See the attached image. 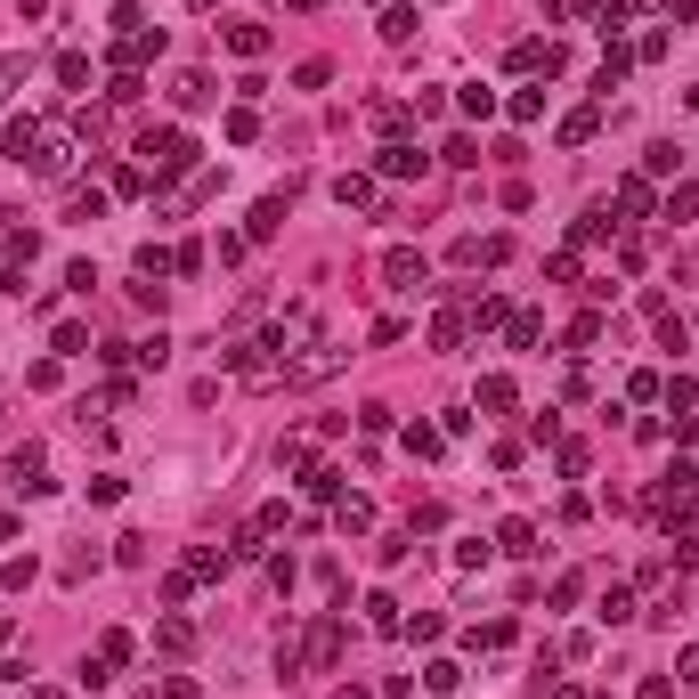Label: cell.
<instances>
[{
    "mask_svg": "<svg viewBox=\"0 0 699 699\" xmlns=\"http://www.w3.org/2000/svg\"><path fill=\"white\" fill-rule=\"evenodd\" d=\"M163 699H204V683H196V675H171V683H163Z\"/></svg>",
    "mask_w": 699,
    "mask_h": 699,
    "instance_id": "c3c4849f",
    "label": "cell"
},
{
    "mask_svg": "<svg viewBox=\"0 0 699 699\" xmlns=\"http://www.w3.org/2000/svg\"><path fill=\"white\" fill-rule=\"evenodd\" d=\"M634 699H675V691H667V675H651V683H643V691H634Z\"/></svg>",
    "mask_w": 699,
    "mask_h": 699,
    "instance_id": "816d5d0a",
    "label": "cell"
},
{
    "mask_svg": "<svg viewBox=\"0 0 699 699\" xmlns=\"http://www.w3.org/2000/svg\"><path fill=\"white\" fill-rule=\"evenodd\" d=\"M594 342H602V317H594V309L569 317V350H594Z\"/></svg>",
    "mask_w": 699,
    "mask_h": 699,
    "instance_id": "ab89813d",
    "label": "cell"
},
{
    "mask_svg": "<svg viewBox=\"0 0 699 699\" xmlns=\"http://www.w3.org/2000/svg\"><path fill=\"white\" fill-rule=\"evenodd\" d=\"M602 131V106H578V114H561V147H586Z\"/></svg>",
    "mask_w": 699,
    "mask_h": 699,
    "instance_id": "ffe728a7",
    "label": "cell"
},
{
    "mask_svg": "<svg viewBox=\"0 0 699 699\" xmlns=\"http://www.w3.org/2000/svg\"><path fill=\"white\" fill-rule=\"evenodd\" d=\"M155 179H187V171H196V139H187V131H171V122H163V131H139V147H131Z\"/></svg>",
    "mask_w": 699,
    "mask_h": 699,
    "instance_id": "6da1fadb",
    "label": "cell"
},
{
    "mask_svg": "<svg viewBox=\"0 0 699 699\" xmlns=\"http://www.w3.org/2000/svg\"><path fill=\"white\" fill-rule=\"evenodd\" d=\"M675 683H699V643H683V659H675Z\"/></svg>",
    "mask_w": 699,
    "mask_h": 699,
    "instance_id": "681fc988",
    "label": "cell"
},
{
    "mask_svg": "<svg viewBox=\"0 0 699 699\" xmlns=\"http://www.w3.org/2000/svg\"><path fill=\"white\" fill-rule=\"evenodd\" d=\"M9 634H17V618H9V610H0V651H9Z\"/></svg>",
    "mask_w": 699,
    "mask_h": 699,
    "instance_id": "11a10c76",
    "label": "cell"
},
{
    "mask_svg": "<svg viewBox=\"0 0 699 699\" xmlns=\"http://www.w3.org/2000/svg\"><path fill=\"white\" fill-rule=\"evenodd\" d=\"M513 261V236H456V269H504Z\"/></svg>",
    "mask_w": 699,
    "mask_h": 699,
    "instance_id": "277c9868",
    "label": "cell"
},
{
    "mask_svg": "<svg viewBox=\"0 0 699 699\" xmlns=\"http://www.w3.org/2000/svg\"><path fill=\"white\" fill-rule=\"evenodd\" d=\"M618 212H626V220L659 212V196H651V179H643V171H634V179H618Z\"/></svg>",
    "mask_w": 699,
    "mask_h": 699,
    "instance_id": "4fadbf2b",
    "label": "cell"
},
{
    "mask_svg": "<svg viewBox=\"0 0 699 699\" xmlns=\"http://www.w3.org/2000/svg\"><path fill=\"white\" fill-rule=\"evenodd\" d=\"M334 699H374V691H366V683H342V691H334Z\"/></svg>",
    "mask_w": 699,
    "mask_h": 699,
    "instance_id": "db71d44e",
    "label": "cell"
},
{
    "mask_svg": "<svg viewBox=\"0 0 699 699\" xmlns=\"http://www.w3.org/2000/svg\"><path fill=\"white\" fill-rule=\"evenodd\" d=\"M228 49L236 57H269V25H228Z\"/></svg>",
    "mask_w": 699,
    "mask_h": 699,
    "instance_id": "603a6c76",
    "label": "cell"
},
{
    "mask_svg": "<svg viewBox=\"0 0 699 699\" xmlns=\"http://www.w3.org/2000/svg\"><path fill=\"white\" fill-rule=\"evenodd\" d=\"M25 699H74L66 683H25Z\"/></svg>",
    "mask_w": 699,
    "mask_h": 699,
    "instance_id": "f907efd6",
    "label": "cell"
},
{
    "mask_svg": "<svg viewBox=\"0 0 699 699\" xmlns=\"http://www.w3.org/2000/svg\"><path fill=\"white\" fill-rule=\"evenodd\" d=\"M423 691H431V699H456V691H464V667H456V659H431V667H423Z\"/></svg>",
    "mask_w": 699,
    "mask_h": 699,
    "instance_id": "ac0fdd59",
    "label": "cell"
},
{
    "mask_svg": "<svg viewBox=\"0 0 699 699\" xmlns=\"http://www.w3.org/2000/svg\"><path fill=\"white\" fill-rule=\"evenodd\" d=\"M537 334H545V317H529V309L504 317V342H513V350H537Z\"/></svg>",
    "mask_w": 699,
    "mask_h": 699,
    "instance_id": "83f0119b",
    "label": "cell"
},
{
    "mask_svg": "<svg viewBox=\"0 0 699 699\" xmlns=\"http://www.w3.org/2000/svg\"><path fill=\"white\" fill-rule=\"evenodd\" d=\"M228 561H236L228 545H196V553H187L179 569H187V578H196V586H204V578H228Z\"/></svg>",
    "mask_w": 699,
    "mask_h": 699,
    "instance_id": "8fae6325",
    "label": "cell"
},
{
    "mask_svg": "<svg viewBox=\"0 0 699 699\" xmlns=\"http://www.w3.org/2000/svg\"><path fill=\"white\" fill-rule=\"evenodd\" d=\"M439 448H448V431H439V423H407V456H439Z\"/></svg>",
    "mask_w": 699,
    "mask_h": 699,
    "instance_id": "f1b7e54d",
    "label": "cell"
},
{
    "mask_svg": "<svg viewBox=\"0 0 699 699\" xmlns=\"http://www.w3.org/2000/svg\"><path fill=\"white\" fill-rule=\"evenodd\" d=\"M415 33V9H383V41H407Z\"/></svg>",
    "mask_w": 699,
    "mask_h": 699,
    "instance_id": "ee69618b",
    "label": "cell"
},
{
    "mask_svg": "<svg viewBox=\"0 0 699 699\" xmlns=\"http://www.w3.org/2000/svg\"><path fill=\"white\" fill-rule=\"evenodd\" d=\"M187 643H196V626H187V618H163V626H155V651H171V659H179Z\"/></svg>",
    "mask_w": 699,
    "mask_h": 699,
    "instance_id": "f546056e",
    "label": "cell"
},
{
    "mask_svg": "<svg viewBox=\"0 0 699 699\" xmlns=\"http://www.w3.org/2000/svg\"><path fill=\"white\" fill-rule=\"evenodd\" d=\"M309 659H317V667H334V659H342V626H334V618L309 634Z\"/></svg>",
    "mask_w": 699,
    "mask_h": 699,
    "instance_id": "484cf974",
    "label": "cell"
},
{
    "mask_svg": "<svg viewBox=\"0 0 699 699\" xmlns=\"http://www.w3.org/2000/svg\"><path fill=\"white\" fill-rule=\"evenodd\" d=\"M594 618H602V626H626V618H634V586H610V594L594 602Z\"/></svg>",
    "mask_w": 699,
    "mask_h": 699,
    "instance_id": "7402d4cb",
    "label": "cell"
},
{
    "mask_svg": "<svg viewBox=\"0 0 699 699\" xmlns=\"http://www.w3.org/2000/svg\"><path fill=\"white\" fill-rule=\"evenodd\" d=\"M504 317H513L504 293H464V326H504Z\"/></svg>",
    "mask_w": 699,
    "mask_h": 699,
    "instance_id": "9a60e30c",
    "label": "cell"
},
{
    "mask_svg": "<svg viewBox=\"0 0 699 699\" xmlns=\"http://www.w3.org/2000/svg\"><path fill=\"white\" fill-rule=\"evenodd\" d=\"M285 196H293V187H285ZM285 196H261V204H252V220H244V244H261V236H277V228H285Z\"/></svg>",
    "mask_w": 699,
    "mask_h": 699,
    "instance_id": "9c48e42d",
    "label": "cell"
},
{
    "mask_svg": "<svg viewBox=\"0 0 699 699\" xmlns=\"http://www.w3.org/2000/svg\"><path fill=\"white\" fill-rule=\"evenodd\" d=\"M496 545H504V553H521V561H537V553H545V545H537V521H504V529H496Z\"/></svg>",
    "mask_w": 699,
    "mask_h": 699,
    "instance_id": "d6986e66",
    "label": "cell"
},
{
    "mask_svg": "<svg viewBox=\"0 0 699 699\" xmlns=\"http://www.w3.org/2000/svg\"><path fill=\"white\" fill-rule=\"evenodd\" d=\"M423 163H431V155H423L415 139H383V155H374V171H383V179H423Z\"/></svg>",
    "mask_w": 699,
    "mask_h": 699,
    "instance_id": "8992f818",
    "label": "cell"
},
{
    "mask_svg": "<svg viewBox=\"0 0 699 699\" xmlns=\"http://www.w3.org/2000/svg\"><path fill=\"white\" fill-rule=\"evenodd\" d=\"M49 350H57V358H82V350H90V326H74V317H66V326L49 334Z\"/></svg>",
    "mask_w": 699,
    "mask_h": 699,
    "instance_id": "1f68e13d",
    "label": "cell"
},
{
    "mask_svg": "<svg viewBox=\"0 0 699 699\" xmlns=\"http://www.w3.org/2000/svg\"><path fill=\"white\" fill-rule=\"evenodd\" d=\"M334 529H342V537H366V529H374V504H366V496H334Z\"/></svg>",
    "mask_w": 699,
    "mask_h": 699,
    "instance_id": "7c38bea8",
    "label": "cell"
},
{
    "mask_svg": "<svg viewBox=\"0 0 699 699\" xmlns=\"http://www.w3.org/2000/svg\"><path fill=\"white\" fill-rule=\"evenodd\" d=\"M212 98H220V90H212V74H196V66L171 74V106H179V114H204Z\"/></svg>",
    "mask_w": 699,
    "mask_h": 699,
    "instance_id": "ba28073f",
    "label": "cell"
},
{
    "mask_svg": "<svg viewBox=\"0 0 699 699\" xmlns=\"http://www.w3.org/2000/svg\"><path fill=\"white\" fill-rule=\"evenodd\" d=\"M464 114L488 122V114H496V90H488V82H464Z\"/></svg>",
    "mask_w": 699,
    "mask_h": 699,
    "instance_id": "60d3db41",
    "label": "cell"
},
{
    "mask_svg": "<svg viewBox=\"0 0 699 699\" xmlns=\"http://www.w3.org/2000/svg\"><path fill=\"white\" fill-rule=\"evenodd\" d=\"M285 9H326V0H285Z\"/></svg>",
    "mask_w": 699,
    "mask_h": 699,
    "instance_id": "6f0895ef",
    "label": "cell"
},
{
    "mask_svg": "<svg viewBox=\"0 0 699 699\" xmlns=\"http://www.w3.org/2000/svg\"><path fill=\"white\" fill-rule=\"evenodd\" d=\"M301 496H309V504H334V496H342V472H334V464H309V472H301Z\"/></svg>",
    "mask_w": 699,
    "mask_h": 699,
    "instance_id": "e0dca14e",
    "label": "cell"
},
{
    "mask_svg": "<svg viewBox=\"0 0 699 699\" xmlns=\"http://www.w3.org/2000/svg\"><path fill=\"white\" fill-rule=\"evenodd\" d=\"M472 651H513V618H488V626H472Z\"/></svg>",
    "mask_w": 699,
    "mask_h": 699,
    "instance_id": "d4e9b609",
    "label": "cell"
},
{
    "mask_svg": "<svg viewBox=\"0 0 699 699\" xmlns=\"http://www.w3.org/2000/svg\"><path fill=\"white\" fill-rule=\"evenodd\" d=\"M342 358H350V350H342V342H309V350H301V358H293V366H285V383H326V374H334V366H342Z\"/></svg>",
    "mask_w": 699,
    "mask_h": 699,
    "instance_id": "5b68a950",
    "label": "cell"
},
{
    "mask_svg": "<svg viewBox=\"0 0 699 699\" xmlns=\"http://www.w3.org/2000/svg\"><path fill=\"white\" fill-rule=\"evenodd\" d=\"M187 9H220V0H187Z\"/></svg>",
    "mask_w": 699,
    "mask_h": 699,
    "instance_id": "680465c9",
    "label": "cell"
},
{
    "mask_svg": "<svg viewBox=\"0 0 699 699\" xmlns=\"http://www.w3.org/2000/svg\"><path fill=\"white\" fill-rule=\"evenodd\" d=\"M488 553H496V545H480V537H464V545H456V569H488Z\"/></svg>",
    "mask_w": 699,
    "mask_h": 699,
    "instance_id": "7dc6e473",
    "label": "cell"
},
{
    "mask_svg": "<svg viewBox=\"0 0 699 699\" xmlns=\"http://www.w3.org/2000/svg\"><path fill=\"white\" fill-rule=\"evenodd\" d=\"M334 204H342V212H366V204H374V179H366V171H342V179H334Z\"/></svg>",
    "mask_w": 699,
    "mask_h": 699,
    "instance_id": "2e32d148",
    "label": "cell"
},
{
    "mask_svg": "<svg viewBox=\"0 0 699 699\" xmlns=\"http://www.w3.org/2000/svg\"><path fill=\"white\" fill-rule=\"evenodd\" d=\"M9 537H17V513H0V545H9Z\"/></svg>",
    "mask_w": 699,
    "mask_h": 699,
    "instance_id": "9f6ffc18",
    "label": "cell"
},
{
    "mask_svg": "<svg viewBox=\"0 0 699 699\" xmlns=\"http://www.w3.org/2000/svg\"><path fill=\"white\" fill-rule=\"evenodd\" d=\"M691 212H699V187H675V196H667V204H659V220H667V228H683V220H691Z\"/></svg>",
    "mask_w": 699,
    "mask_h": 699,
    "instance_id": "836d02e7",
    "label": "cell"
},
{
    "mask_svg": "<svg viewBox=\"0 0 699 699\" xmlns=\"http://www.w3.org/2000/svg\"><path fill=\"white\" fill-rule=\"evenodd\" d=\"M383 285H391V293H423V285H431V261H423L415 244H391V252H383Z\"/></svg>",
    "mask_w": 699,
    "mask_h": 699,
    "instance_id": "3957f363",
    "label": "cell"
},
{
    "mask_svg": "<svg viewBox=\"0 0 699 699\" xmlns=\"http://www.w3.org/2000/svg\"><path fill=\"white\" fill-rule=\"evenodd\" d=\"M33 252H41V236L33 228H9V269H33Z\"/></svg>",
    "mask_w": 699,
    "mask_h": 699,
    "instance_id": "74e56055",
    "label": "cell"
},
{
    "mask_svg": "<svg viewBox=\"0 0 699 699\" xmlns=\"http://www.w3.org/2000/svg\"><path fill=\"white\" fill-rule=\"evenodd\" d=\"M114 196H147V163H122L114 171Z\"/></svg>",
    "mask_w": 699,
    "mask_h": 699,
    "instance_id": "7bdbcfd3",
    "label": "cell"
},
{
    "mask_svg": "<svg viewBox=\"0 0 699 699\" xmlns=\"http://www.w3.org/2000/svg\"><path fill=\"white\" fill-rule=\"evenodd\" d=\"M561 66H569L561 41H521V49H513V74H545V82H553Z\"/></svg>",
    "mask_w": 699,
    "mask_h": 699,
    "instance_id": "52a82bcc",
    "label": "cell"
},
{
    "mask_svg": "<svg viewBox=\"0 0 699 699\" xmlns=\"http://www.w3.org/2000/svg\"><path fill=\"white\" fill-rule=\"evenodd\" d=\"M90 504H122V472H98L90 480Z\"/></svg>",
    "mask_w": 699,
    "mask_h": 699,
    "instance_id": "bcb514c9",
    "label": "cell"
},
{
    "mask_svg": "<svg viewBox=\"0 0 699 699\" xmlns=\"http://www.w3.org/2000/svg\"><path fill=\"white\" fill-rule=\"evenodd\" d=\"M131 651H139V643H131V634H122V626H106V634H98V659H106V667H122Z\"/></svg>",
    "mask_w": 699,
    "mask_h": 699,
    "instance_id": "8d00e7d4",
    "label": "cell"
},
{
    "mask_svg": "<svg viewBox=\"0 0 699 699\" xmlns=\"http://www.w3.org/2000/svg\"><path fill=\"white\" fill-rule=\"evenodd\" d=\"M74 155H82V131H74V122H66V131H41L33 171H41V179H66V171H74Z\"/></svg>",
    "mask_w": 699,
    "mask_h": 699,
    "instance_id": "7a4b0ae2",
    "label": "cell"
},
{
    "mask_svg": "<svg viewBox=\"0 0 699 699\" xmlns=\"http://www.w3.org/2000/svg\"><path fill=\"white\" fill-rule=\"evenodd\" d=\"M25 74H33V57H25V49H9V57H0V98H17V90H25Z\"/></svg>",
    "mask_w": 699,
    "mask_h": 699,
    "instance_id": "4316f807",
    "label": "cell"
},
{
    "mask_svg": "<svg viewBox=\"0 0 699 699\" xmlns=\"http://www.w3.org/2000/svg\"><path fill=\"white\" fill-rule=\"evenodd\" d=\"M114 561H122V569H147V537H139V529L114 537Z\"/></svg>",
    "mask_w": 699,
    "mask_h": 699,
    "instance_id": "b9f144b4",
    "label": "cell"
},
{
    "mask_svg": "<svg viewBox=\"0 0 699 699\" xmlns=\"http://www.w3.org/2000/svg\"><path fill=\"white\" fill-rule=\"evenodd\" d=\"M171 269H179V252H163V244H139V277H155V285H163Z\"/></svg>",
    "mask_w": 699,
    "mask_h": 699,
    "instance_id": "4dcf8cb0",
    "label": "cell"
},
{
    "mask_svg": "<svg viewBox=\"0 0 699 699\" xmlns=\"http://www.w3.org/2000/svg\"><path fill=\"white\" fill-rule=\"evenodd\" d=\"M66 220H82V228L106 220V196H98V187H74V196H66Z\"/></svg>",
    "mask_w": 699,
    "mask_h": 699,
    "instance_id": "cb8c5ba5",
    "label": "cell"
},
{
    "mask_svg": "<svg viewBox=\"0 0 699 699\" xmlns=\"http://www.w3.org/2000/svg\"><path fill=\"white\" fill-rule=\"evenodd\" d=\"M228 139L252 147V139H261V114H252V106H228Z\"/></svg>",
    "mask_w": 699,
    "mask_h": 699,
    "instance_id": "d590c367",
    "label": "cell"
},
{
    "mask_svg": "<svg viewBox=\"0 0 699 699\" xmlns=\"http://www.w3.org/2000/svg\"><path fill=\"white\" fill-rule=\"evenodd\" d=\"M513 374H480V391H472V407H488V415H513Z\"/></svg>",
    "mask_w": 699,
    "mask_h": 699,
    "instance_id": "30bf717a",
    "label": "cell"
},
{
    "mask_svg": "<svg viewBox=\"0 0 699 699\" xmlns=\"http://www.w3.org/2000/svg\"><path fill=\"white\" fill-rule=\"evenodd\" d=\"M366 626H374V634H399V602H391V594H366Z\"/></svg>",
    "mask_w": 699,
    "mask_h": 699,
    "instance_id": "d6a6232c",
    "label": "cell"
},
{
    "mask_svg": "<svg viewBox=\"0 0 699 699\" xmlns=\"http://www.w3.org/2000/svg\"><path fill=\"white\" fill-rule=\"evenodd\" d=\"M41 131H49V122H9V147H0V155H9V163H33V147H41Z\"/></svg>",
    "mask_w": 699,
    "mask_h": 699,
    "instance_id": "5bb4252c",
    "label": "cell"
},
{
    "mask_svg": "<svg viewBox=\"0 0 699 699\" xmlns=\"http://www.w3.org/2000/svg\"><path fill=\"white\" fill-rule=\"evenodd\" d=\"M57 82H66V90H90V57L66 49V57H57Z\"/></svg>",
    "mask_w": 699,
    "mask_h": 699,
    "instance_id": "e575fe53",
    "label": "cell"
},
{
    "mask_svg": "<svg viewBox=\"0 0 699 699\" xmlns=\"http://www.w3.org/2000/svg\"><path fill=\"white\" fill-rule=\"evenodd\" d=\"M545 114V90H513V122H537Z\"/></svg>",
    "mask_w": 699,
    "mask_h": 699,
    "instance_id": "f6af8a7d",
    "label": "cell"
},
{
    "mask_svg": "<svg viewBox=\"0 0 699 699\" xmlns=\"http://www.w3.org/2000/svg\"><path fill=\"white\" fill-rule=\"evenodd\" d=\"M545 699H586V691H578V683H553V691H545Z\"/></svg>",
    "mask_w": 699,
    "mask_h": 699,
    "instance_id": "f5cc1de1",
    "label": "cell"
},
{
    "mask_svg": "<svg viewBox=\"0 0 699 699\" xmlns=\"http://www.w3.org/2000/svg\"><path fill=\"white\" fill-rule=\"evenodd\" d=\"M439 163H456V171H472V163H480V139H464V131H456L448 147H439Z\"/></svg>",
    "mask_w": 699,
    "mask_h": 699,
    "instance_id": "f35d334b",
    "label": "cell"
},
{
    "mask_svg": "<svg viewBox=\"0 0 699 699\" xmlns=\"http://www.w3.org/2000/svg\"><path fill=\"white\" fill-rule=\"evenodd\" d=\"M431 350H464V309H439L431 317Z\"/></svg>",
    "mask_w": 699,
    "mask_h": 699,
    "instance_id": "44dd1931",
    "label": "cell"
}]
</instances>
